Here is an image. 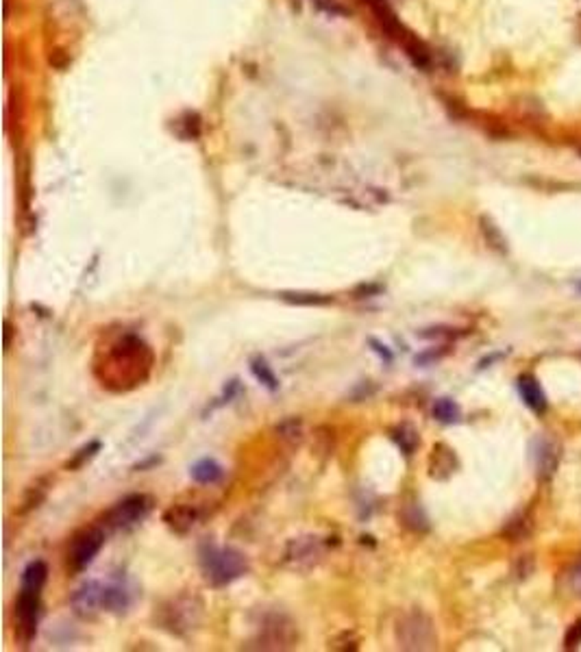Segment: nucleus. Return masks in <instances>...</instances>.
I'll list each match as a JSON object with an SVG mask.
<instances>
[{
  "label": "nucleus",
  "mask_w": 581,
  "mask_h": 652,
  "mask_svg": "<svg viewBox=\"0 0 581 652\" xmlns=\"http://www.w3.org/2000/svg\"><path fill=\"white\" fill-rule=\"evenodd\" d=\"M196 519H198V511H196V507H190V504H173L163 513L165 527L179 535L187 533L196 524Z\"/></svg>",
  "instance_id": "13"
},
{
  "label": "nucleus",
  "mask_w": 581,
  "mask_h": 652,
  "mask_svg": "<svg viewBox=\"0 0 581 652\" xmlns=\"http://www.w3.org/2000/svg\"><path fill=\"white\" fill-rule=\"evenodd\" d=\"M190 476L198 485H214L225 476V470L216 459H200L192 465Z\"/></svg>",
  "instance_id": "15"
},
{
  "label": "nucleus",
  "mask_w": 581,
  "mask_h": 652,
  "mask_svg": "<svg viewBox=\"0 0 581 652\" xmlns=\"http://www.w3.org/2000/svg\"><path fill=\"white\" fill-rule=\"evenodd\" d=\"M297 643V626L281 614H272L259 628L257 646L262 650H287Z\"/></svg>",
  "instance_id": "8"
},
{
  "label": "nucleus",
  "mask_w": 581,
  "mask_h": 652,
  "mask_svg": "<svg viewBox=\"0 0 581 652\" xmlns=\"http://www.w3.org/2000/svg\"><path fill=\"white\" fill-rule=\"evenodd\" d=\"M392 440L399 444V448L405 452V455H411L413 450L418 448V444H421V440H418V433L413 430L409 424H401V426H396V428H392Z\"/></svg>",
  "instance_id": "18"
},
{
  "label": "nucleus",
  "mask_w": 581,
  "mask_h": 652,
  "mask_svg": "<svg viewBox=\"0 0 581 652\" xmlns=\"http://www.w3.org/2000/svg\"><path fill=\"white\" fill-rule=\"evenodd\" d=\"M403 522L409 527V529H413V531H427L429 529V522H427V517H425V513L421 511V507H409V509H405L403 511Z\"/></svg>",
  "instance_id": "26"
},
{
  "label": "nucleus",
  "mask_w": 581,
  "mask_h": 652,
  "mask_svg": "<svg viewBox=\"0 0 581 652\" xmlns=\"http://www.w3.org/2000/svg\"><path fill=\"white\" fill-rule=\"evenodd\" d=\"M433 418L444 422V424H455V422H460L462 411H460V407L455 405L451 398H440L433 405Z\"/></svg>",
  "instance_id": "21"
},
{
  "label": "nucleus",
  "mask_w": 581,
  "mask_h": 652,
  "mask_svg": "<svg viewBox=\"0 0 581 652\" xmlns=\"http://www.w3.org/2000/svg\"><path fill=\"white\" fill-rule=\"evenodd\" d=\"M577 291H581V283H577Z\"/></svg>",
  "instance_id": "32"
},
{
  "label": "nucleus",
  "mask_w": 581,
  "mask_h": 652,
  "mask_svg": "<svg viewBox=\"0 0 581 652\" xmlns=\"http://www.w3.org/2000/svg\"><path fill=\"white\" fill-rule=\"evenodd\" d=\"M572 585H575V589L581 594V563L575 568V572H572Z\"/></svg>",
  "instance_id": "30"
},
{
  "label": "nucleus",
  "mask_w": 581,
  "mask_h": 652,
  "mask_svg": "<svg viewBox=\"0 0 581 652\" xmlns=\"http://www.w3.org/2000/svg\"><path fill=\"white\" fill-rule=\"evenodd\" d=\"M41 616V591L20 587L16 600V637L22 646H29L37 635V624Z\"/></svg>",
  "instance_id": "7"
},
{
  "label": "nucleus",
  "mask_w": 581,
  "mask_h": 652,
  "mask_svg": "<svg viewBox=\"0 0 581 652\" xmlns=\"http://www.w3.org/2000/svg\"><path fill=\"white\" fill-rule=\"evenodd\" d=\"M322 554V546L318 537H299L287 544L285 561L292 568H309Z\"/></svg>",
  "instance_id": "10"
},
{
  "label": "nucleus",
  "mask_w": 581,
  "mask_h": 652,
  "mask_svg": "<svg viewBox=\"0 0 581 652\" xmlns=\"http://www.w3.org/2000/svg\"><path fill=\"white\" fill-rule=\"evenodd\" d=\"M107 542V531L103 524H94L78 531L68 548L66 554V565L72 574H81L83 570H88L90 565L94 563V559L98 557V552L103 550Z\"/></svg>",
  "instance_id": "4"
},
{
  "label": "nucleus",
  "mask_w": 581,
  "mask_h": 652,
  "mask_svg": "<svg viewBox=\"0 0 581 652\" xmlns=\"http://www.w3.org/2000/svg\"><path fill=\"white\" fill-rule=\"evenodd\" d=\"M48 579V565L44 561H31L24 572H22V583L20 587H29V589H44Z\"/></svg>",
  "instance_id": "16"
},
{
  "label": "nucleus",
  "mask_w": 581,
  "mask_h": 652,
  "mask_svg": "<svg viewBox=\"0 0 581 652\" xmlns=\"http://www.w3.org/2000/svg\"><path fill=\"white\" fill-rule=\"evenodd\" d=\"M560 463V448L551 442H543L540 450H538V470H540V476H551L557 470Z\"/></svg>",
  "instance_id": "17"
},
{
  "label": "nucleus",
  "mask_w": 581,
  "mask_h": 652,
  "mask_svg": "<svg viewBox=\"0 0 581 652\" xmlns=\"http://www.w3.org/2000/svg\"><path fill=\"white\" fill-rule=\"evenodd\" d=\"M200 618H202V602L200 598L190 594H181L165 600L155 614L157 624L177 637L192 633L200 624Z\"/></svg>",
  "instance_id": "3"
},
{
  "label": "nucleus",
  "mask_w": 581,
  "mask_h": 652,
  "mask_svg": "<svg viewBox=\"0 0 581 652\" xmlns=\"http://www.w3.org/2000/svg\"><path fill=\"white\" fill-rule=\"evenodd\" d=\"M153 509V498L146 494H131L124 496L120 502H115L103 517V527L109 533H118V531H131L133 527H138L142 519H146V515Z\"/></svg>",
  "instance_id": "6"
},
{
  "label": "nucleus",
  "mask_w": 581,
  "mask_h": 652,
  "mask_svg": "<svg viewBox=\"0 0 581 652\" xmlns=\"http://www.w3.org/2000/svg\"><path fill=\"white\" fill-rule=\"evenodd\" d=\"M72 606L74 611L83 618H92L98 611H103V583L101 581H88L83 583L74 596H72Z\"/></svg>",
  "instance_id": "9"
},
{
  "label": "nucleus",
  "mask_w": 581,
  "mask_h": 652,
  "mask_svg": "<svg viewBox=\"0 0 581 652\" xmlns=\"http://www.w3.org/2000/svg\"><path fill=\"white\" fill-rule=\"evenodd\" d=\"M11 333H14L11 322H9V320H5V348H7V351L11 348Z\"/></svg>",
  "instance_id": "31"
},
{
  "label": "nucleus",
  "mask_w": 581,
  "mask_h": 652,
  "mask_svg": "<svg viewBox=\"0 0 581 652\" xmlns=\"http://www.w3.org/2000/svg\"><path fill=\"white\" fill-rule=\"evenodd\" d=\"M153 348L140 335L129 331L105 335L96 346L92 361L96 381L113 394H124V391L144 385L153 372Z\"/></svg>",
  "instance_id": "1"
},
{
  "label": "nucleus",
  "mask_w": 581,
  "mask_h": 652,
  "mask_svg": "<svg viewBox=\"0 0 581 652\" xmlns=\"http://www.w3.org/2000/svg\"><path fill=\"white\" fill-rule=\"evenodd\" d=\"M481 233H483V237H485V242H488L490 248H494L496 252H501V254L508 252V239H505V235L499 231V227H496V224L490 220V217H481Z\"/></svg>",
  "instance_id": "20"
},
{
  "label": "nucleus",
  "mask_w": 581,
  "mask_h": 652,
  "mask_svg": "<svg viewBox=\"0 0 581 652\" xmlns=\"http://www.w3.org/2000/svg\"><path fill=\"white\" fill-rule=\"evenodd\" d=\"M396 641L403 650H433L438 643L436 626L423 611H409L396 622Z\"/></svg>",
  "instance_id": "5"
},
{
  "label": "nucleus",
  "mask_w": 581,
  "mask_h": 652,
  "mask_svg": "<svg viewBox=\"0 0 581 652\" xmlns=\"http://www.w3.org/2000/svg\"><path fill=\"white\" fill-rule=\"evenodd\" d=\"M531 529H533L531 517L527 513H523V515H516L508 522L505 529H503V535L512 542H520V539H527L531 535Z\"/></svg>",
  "instance_id": "19"
},
{
  "label": "nucleus",
  "mask_w": 581,
  "mask_h": 652,
  "mask_svg": "<svg viewBox=\"0 0 581 652\" xmlns=\"http://www.w3.org/2000/svg\"><path fill=\"white\" fill-rule=\"evenodd\" d=\"M251 370H253V374H255V378L259 381V383H264L268 389H277L279 387V381H277V376H274V372H272V368L262 359V357H257V359H253V363H251Z\"/></svg>",
  "instance_id": "24"
},
{
  "label": "nucleus",
  "mask_w": 581,
  "mask_h": 652,
  "mask_svg": "<svg viewBox=\"0 0 581 652\" xmlns=\"http://www.w3.org/2000/svg\"><path fill=\"white\" fill-rule=\"evenodd\" d=\"M46 492H48V483H46V481H37L35 485H31V487L26 490V494H24L20 513H29L31 509H37L39 502L46 498Z\"/></svg>",
  "instance_id": "23"
},
{
  "label": "nucleus",
  "mask_w": 581,
  "mask_h": 652,
  "mask_svg": "<svg viewBox=\"0 0 581 652\" xmlns=\"http://www.w3.org/2000/svg\"><path fill=\"white\" fill-rule=\"evenodd\" d=\"M455 470H458L455 452L446 444H436L429 455V476L436 478V481H446Z\"/></svg>",
  "instance_id": "11"
},
{
  "label": "nucleus",
  "mask_w": 581,
  "mask_h": 652,
  "mask_svg": "<svg viewBox=\"0 0 581 652\" xmlns=\"http://www.w3.org/2000/svg\"><path fill=\"white\" fill-rule=\"evenodd\" d=\"M200 570L212 587H227L248 572L246 557L231 546H216L205 542L200 546Z\"/></svg>",
  "instance_id": "2"
},
{
  "label": "nucleus",
  "mask_w": 581,
  "mask_h": 652,
  "mask_svg": "<svg viewBox=\"0 0 581 652\" xmlns=\"http://www.w3.org/2000/svg\"><path fill=\"white\" fill-rule=\"evenodd\" d=\"M279 433H281V438H285V440H292V442H297V440H301V420H285L281 426H279Z\"/></svg>",
  "instance_id": "27"
},
{
  "label": "nucleus",
  "mask_w": 581,
  "mask_h": 652,
  "mask_svg": "<svg viewBox=\"0 0 581 652\" xmlns=\"http://www.w3.org/2000/svg\"><path fill=\"white\" fill-rule=\"evenodd\" d=\"M101 446H103V444H101L98 440H96V442L86 444V446H83V448H81V450H78V452H76V455H74V457H72V459L66 463V467H68V470H78V467H83V465H86L90 459H94V457L98 455Z\"/></svg>",
  "instance_id": "25"
},
{
  "label": "nucleus",
  "mask_w": 581,
  "mask_h": 652,
  "mask_svg": "<svg viewBox=\"0 0 581 652\" xmlns=\"http://www.w3.org/2000/svg\"><path fill=\"white\" fill-rule=\"evenodd\" d=\"M281 298H283V300H287V302H292V304H303V307H320V304H329V302H334V296H322V294H303V291H299V294H289V291H285V294H281Z\"/></svg>",
  "instance_id": "22"
},
{
  "label": "nucleus",
  "mask_w": 581,
  "mask_h": 652,
  "mask_svg": "<svg viewBox=\"0 0 581 652\" xmlns=\"http://www.w3.org/2000/svg\"><path fill=\"white\" fill-rule=\"evenodd\" d=\"M579 643H581V620H577V622L566 631V639H564V646H566L568 650L577 648Z\"/></svg>",
  "instance_id": "28"
},
{
  "label": "nucleus",
  "mask_w": 581,
  "mask_h": 652,
  "mask_svg": "<svg viewBox=\"0 0 581 652\" xmlns=\"http://www.w3.org/2000/svg\"><path fill=\"white\" fill-rule=\"evenodd\" d=\"M518 391L525 400V405L533 411V413H543L547 409V396L540 387V383L535 381V376L531 374H523L518 378Z\"/></svg>",
  "instance_id": "14"
},
{
  "label": "nucleus",
  "mask_w": 581,
  "mask_h": 652,
  "mask_svg": "<svg viewBox=\"0 0 581 652\" xmlns=\"http://www.w3.org/2000/svg\"><path fill=\"white\" fill-rule=\"evenodd\" d=\"M370 346H372V351H375L377 355H381V357H384V359H386L388 363L392 361V353L388 351V348H386V346H384L381 341H377V339H370Z\"/></svg>",
  "instance_id": "29"
},
{
  "label": "nucleus",
  "mask_w": 581,
  "mask_h": 652,
  "mask_svg": "<svg viewBox=\"0 0 581 652\" xmlns=\"http://www.w3.org/2000/svg\"><path fill=\"white\" fill-rule=\"evenodd\" d=\"M133 604V591L124 583H107L103 585V611L122 614Z\"/></svg>",
  "instance_id": "12"
}]
</instances>
